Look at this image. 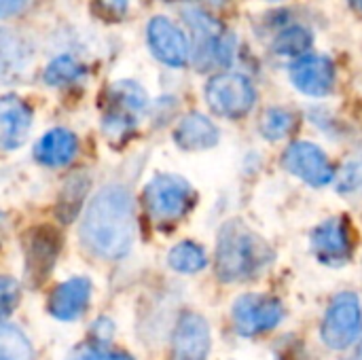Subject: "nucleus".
<instances>
[{"mask_svg":"<svg viewBox=\"0 0 362 360\" xmlns=\"http://www.w3.org/2000/svg\"><path fill=\"white\" fill-rule=\"evenodd\" d=\"M59 252V238L53 229H34L25 242V274L32 284H40L53 269L55 257Z\"/></svg>","mask_w":362,"mask_h":360,"instance_id":"obj_14","label":"nucleus"},{"mask_svg":"<svg viewBox=\"0 0 362 360\" xmlns=\"http://www.w3.org/2000/svg\"><path fill=\"white\" fill-rule=\"evenodd\" d=\"M312 250L329 267L344 265L352 255V238L346 219H329L312 233Z\"/></svg>","mask_w":362,"mask_h":360,"instance_id":"obj_11","label":"nucleus"},{"mask_svg":"<svg viewBox=\"0 0 362 360\" xmlns=\"http://www.w3.org/2000/svg\"><path fill=\"white\" fill-rule=\"evenodd\" d=\"M68 360H136L129 356L127 352H119V350H106L102 348V344L98 346H78L70 352Z\"/></svg>","mask_w":362,"mask_h":360,"instance_id":"obj_24","label":"nucleus"},{"mask_svg":"<svg viewBox=\"0 0 362 360\" xmlns=\"http://www.w3.org/2000/svg\"><path fill=\"white\" fill-rule=\"evenodd\" d=\"M210 327L199 314H185L176 323L172 337V359L174 360H208L210 352Z\"/></svg>","mask_w":362,"mask_h":360,"instance_id":"obj_13","label":"nucleus"},{"mask_svg":"<svg viewBox=\"0 0 362 360\" xmlns=\"http://www.w3.org/2000/svg\"><path fill=\"white\" fill-rule=\"evenodd\" d=\"M83 246L98 259L117 261L129 255L136 240L134 197L123 185H108L85 208L81 229Z\"/></svg>","mask_w":362,"mask_h":360,"instance_id":"obj_1","label":"nucleus"},{"mask_svg":"<svg viewBox=\"0 0 362 360\" xmlns=\"http://www.w3.org/2000/svg\"><path fill=\"white\" fill-rule=\"evenodd\" d=\"M32 125V110L17 95H2L0 100V127L2 149L13 151L28 138Z\"/></svg>","mask_w":362,"mask_h":360,"instance_id":"obj_16","label":"nucleus"},{"mask_svg":"<svg viewBox=\"0 0 362 360\" xmlns=\"http://www.w3.org/2000/svg\"><path fill=\"white\" fill-rule=\"evenodd\" d=\"M362 335V308L356 293H339L329 303L320 337L331 350H346Z\"/></svg>","mask_w":362,"mask_h":360,"instance_id":"obj_4","label":"nucleus"},{"mask_svg":"<svg viewBox=\"0 0 362 360\" xmlns=\"http://www.w3.org/2000/svg\"><path fill=\"white\" fill-rule=\"evenodd\" d=\"M146 40L153 55L165 66H185L189 62V38L168 17H153L146 25Z\"/></svg>","mask_w":362,"mask_h":360,"instance_id":"obj_10","label":"nucleus"},{"mask_svg":"<svg viewBox=\"0 0 362 360\" xmlns=\"http://www.w3.org/2000/svg\"><path fill=\"white\" fill-rule=\"evenodd\" d=\"M350 2H352V6H354V8L362 11V0H350Z\"/></svg>","mask_w":362,"mask_h":360,"instance_id":"obj_29","label":"nucleus"},{"mask_svg":"<svg viewBox=\"0 0 362 360\" xmlns=\"http://www.w3.org/2000/svg\"><path fill=\"white\" fill-rule=\"evenodd\" d=\"M282 166L293 176L312 187H325L333 180L335 170L322 149L312 142H295L284 151Z\"/></svg>","mask_w":362,"mask_h":360,"instance_id":"obj_9","label":"nucleus"},{"mask_svg":"<svg viewBox=\"0 0 362 360\" xmlns=\"http://www.w3.org/2000/svg\"><path fill=\"white\" fill-rule=\"evenodd\" d=\"M235 331L244 337L274 331L284 320V306L269 295H242L231 308Z\"/></svg>","mask_w":362,"mask_h":360,"instance_id":"obj_8","label":"nucleus"},{"mask_svg":"<svg viewBox=\"0 0 362 360\" xmlns=\"http://www.w3.org/2000/svg\"><path fill=\"white\" fill-rule=\"evenodd\" d=\"M0 297H2V318L8 320L13 308L19 301V286H17V282L13 278H6V276L2 278V282H0Z\"/></svg>","mask_w":362,"mask_h":360,"instance_id":"obj_26","label":"nucleus"},{"mask_svg":"<svg viewBox=\"0 0 362 360\" xmlns=\"http://www.w3.org/2000/svg\"><path fill=\"white\" fill-rule=\"evenodd\" d=\"M144 204L157 223L182 219L193 204V187L176 174H159L144 189Z\"/></svg>","mask_w":362,"mask_h":360,"instance_id":"obj_5","label":"nucleus"},{"mask_svg":"<svg viewBox=\"0 0 362 360\" xmlns=\"http://www.w3.org/2000/svg\"><path fill=\"white\" fill-rule=\"evenodd\" d=\"M129 0H95V6L100 11V15L108 17V19H121L127 11Z\"/></svg>","mask_w":362,"mask_h":360,"instance_id":"obj_27","label":"nucleus"},{"mask_svg":"<svg viewBox=\"0 0 362 360\" xmlns=\"http://www.w3.org/2000/svg\"><path fill=\"white\" fill-rule=\"evenodd\" d=\"M0 360H34V350L28 337L6 320L0 329Z\"/></svg>","mask_w":362,"mask_h":360,"instance_id":"obj_21","label":"nucleus"},{"mask_svg":"<svg viewBox=\"0 0 362 360\" xmlns=\"http://www.w3.org/2000/svg\"><path fill=\"white\" fill-rule=\"evenodd\" d=\"M78 151V140L72 132L64 127H55L47 132L34 146V157L38 163L47 168H62L68 166Z\"/></svg>","mask_w":362,"mask_h":360,"instance_id":"obj_17","label":"nucleus"},{"mask_svg":"<svg viewBox=\"0 0 362 360\" xmlns=\"http://www.w3.org/2000/svg\"><path fill=\"white\" fill-rule=\"evenodd\" d=\"M25 2L28 0H0V15H2V19L19 13L25 6Z\"/></svg>","mask_w":362,"mask_h":360,"instance_id":"obj_28","label":"nucleus"},{"mask_svg":"<svg viewBox=\"0 0 362 360\" xmlns=\"http://www.w3.org/2000/svg\"><path fill=\"white\" fill-rule=\"evenodd\" d=\"M312 40L314 38H312V32L310 30H305L301 25H293V28L282 30L276 36L272 49L280 57H301V55H305L310 51Z\"/></svg>","mask_w":362,"mask_h":360,"instance_id":"obj_20","label":"nucleus"},{"mask_svg":"<svg viewBox=\"0 0 362 360\" xmlns=\"http://www.w3.org/2000/svg\"><path fill=\"white\" fill-rule=\"evenodd\" d=\"M274 261L272 246L242 221H229L218 231L216 274L223 282H244L257 278Z\"/></svg>","mask_w":362,"mask_h":360,"instance_id":"obj_2","label":"nucleus"},{"mask_svg":"<svg viewBox=\"0 0 362 360\" xmlns=\"http://www.w3.org/2000/svg\"><path fill=\"white\" fill-rule=\"evenodd\" d=\"M291 81L301 93L322 98L333 91L335 66L325 55L305 53V55L297 57V62L291 66Z\"/></svg>","mask_w":362,"mask_h":360,"instance_id":"obj_12","label":"nucleus"},{"mask_svg":"<svg viewBox=\"0 0 362 360\" xmlns=\"http://www.w3.org/2000/svg\"><path fill=\"white\" fill-rule=\"evenodd\" d=\"M146 91L136 81H119L108 89V106L102 119V127L108 136H121L138 123V117L146 108Z\"/></svg>","mask_w":362,"mask_h":360,"instance_id":"obj_7","label":"nucleus"},{"mask_svg":"<svg viewBox=\"0 0 362 360\" xmlns=\"http://www.w3.org/2000/svg\"><path fill=\"white\" fill-rule=\"evenodd\" d=\"M206 252L195 242H180L168 255V265L178 274H197L206 267Z\"/></svg>","mask_w":362,"mask_h":360,"instance_id":"obj_19","label":"nucleus"},{"mask_svg":"<svg viewBox=\"0 0 362 360\" xmlns=\"http://www.w3.org/2000/svg\"><path fill=\"white\" fill-rule=\"evenodd\" d=\"M174 142L182 151H206L216 146L218 142V129L216 125L204 117L202 112H191L180 119V123L174 129Z\"/></svg>","mask_w":362,"mask_h":360,"instance_id":"obj_18","label":"nucleus"},{"mask_svg":"<svg viewBox=\"0 0 362 360\" xmlns=\"http://www.w3.org/2000/svg\"><path fill=\"white\" fill-rule=\"evenodd\" d=\"M257 100L255 87L248 76L240 72H221L212 76L206 85L208 106L227 119H238L250 112Z\"/></svg>","mask_w":362,"mask_h":360,"instance_id":"obj_6","label":"nucleus"},{"mask_svg":"<svg viewBox=\"0 0 362 360\" xmlns=\"http://www.w3.org/2000/svg\"><path fill=\"white\" fill-rule=\"evenodd\" d=\"M358 360H362V344H361V352H358Z\"/></svg>","mask_w":362,"mask_h":360,"instance_id":"obj_30","label":"nucleus"},{"mask_svg":"<svg viewBox=\"0 0 362 360\" xmlns=\"http://www.w3.org/2000/svg\"><path fill=\"white\" fill-rule=\"evenodd\" d=\"M362 187V161H350L341 172L337 180L339 193H354Z\"/></svg>","mask_w":362,"mask_h":360,"instance_id":"obj_25","label":"nucleus"},{"mask_svg":"<svg viewBox=\"0 0 362 360\" xmlns=\"http://www.w3.org/2000/svg\"><path fill=\"white\" fill-rule=\"evenodd\" d=\"M91 297V282L89 278H70L53 289L49 295L47 310L55 320L70 323L76 320L89 306Z\"/></svg>","mask_w":362,"mask_h":360,"instance_id":"obj_15","label":"nucleus"},{"mask_svg":"<svg viewBox=\"0 0 362 360\" xmlns=\"http://www.w3.org/2000/svg\"><path fill=\"white\" fill-rule=\"evenodd\" d=\"M295 115L286 108H267L261 117V134L267 140H282L295 129Z\"/></svg>","mask_w":362,"mask_h":360,"instance_id":"obj_23","label":"nucleus"},{"mask_svg":"<svg viewBox=\"0 0 362 360\" xmlns=\"http://www.w3.org/2000/svg\"><path fill=\"white\" fill-rule=\"evenodd\" d=\"M83 72H85V68L72 55H59L47 66L42 79L51 87H62V85L74 83L78 76H83Z\"/></svg>","mask_w":362,"mask_h":360,"instance_id":"obj_22","label":"nucleus"},{"mask_svg":"<svg viewBox=\"0 0 362 360\" xmlns=\"http://www.w3.org/2000/svg\"><path fill=\"white\" fill-rule=\"evenodd\" d=\"M185 17L195 40V66L199 70L229 66L235 55L233 34L202 8H187Z\"/></svg>","mask_w":362,"mask_h":360,"instance_id":"obj_3","label":"nucleus"}]
</instances>
